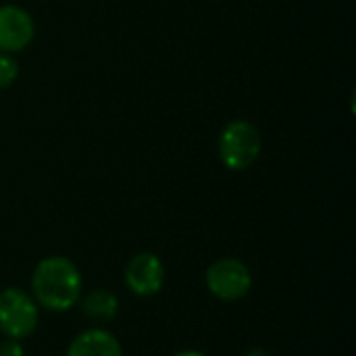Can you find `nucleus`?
<instances>
[{
	"mask_svg": "<svg viewBox=\"0 0 356 356\" xmlns=\"http://www.w3.org/2000/svg\"><path fill=\"white\" fill-rule=\"evenodd\" d=\"M83 290V280L77 265L67 257L42 259L31 275V292L38 307L52 313H67L73 309Z\"/></svg>",
	"mask_w": 356,
	"mask_h": 356,
	"instance_id": "nucleus-1",
	"label": "nucleus"
},
{
	"mask_svg": "<svg viewBox=\"0 0 356 356\" xmlns=\"http://www.w3.org/2000/svg\"><path fill=\"white\" fill-rule=\"evenodd\" d=\"M263 148L261 131L254 123L246 119L229 121L219 136V159L229 171H246L250 169Z\"/></svg>",
	"mask_w": 356,
	"mask_h": 356,
	"instance_id": "nucleus-2",
	"label": "nucleus"
},
{
	"mask_svg": "<svg viewBox=\"0 0 356 356\" xmlns=\"http://www.w3.org/2000/svg\"><path fill=\"white\" fill-rule=\"evenodd\" d=\"M40 323V307L33 296L19 288L0 290V332L6 338H29Z\"/></svg>",
	"mask_w": 356,
	"mask_h": 356,
	"instance_id": "nucleus-3",
	"label": "nucleus"
},
{
	"mask_svg": "<svg viewBox=\"0 0 356 356\" xmlns=\"http://www.w3.org/2000/svg\"><path fill=\"white\" fill-rule=\"evenodd\" d=\"M204 282L215 298L223 302H236L250 292L252 273L246 263L227 257V259H217L215 263L209 265Z\"/></svg>",
	"mask_w": 356,
	"mask_h": 356,
	"instance_id": "nucleus-4",
	"label": "nucleus"
},
{
	"mask_svg": "<svg viewBox=\"0 0 356 356\" xmlns=\"http://www.w3.org/2000/svg\"><path fill=\"white\" fill-rule=\"evenodd\" d=\"M125 286L134 296L150 298L163 290L165 265L154 252H138L125 267Z\"/></svg>",
	"mask_w": 356,
	"mask_h": 356,
	"instance_id": "nucleus-5",
	"label": "nucleus"
},
{
	"mask_svg": "<svg viewBox=\"0 0 356 356\" xmlns=\"http://www.w3.org/2000/svg\"><path fill=\"white\" fill-rule=\"evenodd\" d=\"M33 35L35 23L25 8L17 4L0 6V52H21L31 44Z\"/></svg>",
	"mask_w": 356,
	"mask_h": 356,
	"instance_id": "nucleus-6",
	"label": "nucleus"
},
{
	"mask_svg": "<svg viewBox=\"0 0 356 356\" xmlns=\"http://www.w3.org/2000/svg\"><path fill=\"white\" fill-rule=\"evenodd\" d=\"M65 356H123V348L111 332L92 327L71 340Z\"/></svg>",
	"mask_w": 356,
	"mask_h": 356,
	"instance_id": "nucleus-7",
	"label": "nucleus"
},
{
	"mask_svg": "<svg viewBox=\"0 0 356 356\" xmlns=\"http://www.w3.org/2000/svg\"><path fill=\"white\" fill-rule=\"evenodd\" d=\"M81 313L96 323H108L119 313V298L111 290L96 288L81 298Z\"/></svg>",
	"mask_w": 356,
	"mask_h": 356,
	"instance_id": "nucleus-8",
	"label": "nucleus"
},
{
	"mask_svg": "<svg viewBox=\"0 0 356 356\" xmlns=\"http://www.w3.org/2000/svg\"><path fill=\"white\" fill-rule=\"evenodd\" d=\"M17 77H19V65H17V60L10 54L0 52V90L10 88Z\"/></svg>",
	"mask_w": 356,
	"mask_h": 356,
	"instance_id": "nucleus-9",
	"label": "nucleus"
},
{
	"mask_svg": "<svg viewBox=\"0 0 356 356\" xmlns=\"http://www.w3.org/2000/svg\"><path fill=\"white\" fill-rule=\"evenodd\" d=\"M0 356H25L21 340L6 338L4 342H0Z\"/></svg>",
	"mask_w": 356,
	"mask_h": 356,
	"instance_id": "nucleus-10",
	"label": "nucleus"
},
{
	"mask_svg": "<svg viewBox=\"0 0 356 356\" xmlns=\"http://www.w3.org/2000/svg\"><path fill=\"white\" fill-rule=\"evenodd\" d=\"M242 356H271L267 350H263V348H250V350H246Z\"/></svg>",
	"mask_w": 356,
	"mask_h": 356,
	"instance_id": "nucleus-11",
	"label": "nucleus"
},
{
	"mask_svg": "<svg viewBox=\"0 0 356 356\" xmlns=\"http://www.w3.org/2000/svg\"><path fill=\"white\" fill-rule=\"evenodd\" d=\"M173 356H207L204 353H200V350H181V353H177V355Z\"/></svg>",
	"mask_w": 356,
	"mask_h": 356,
	"instance_id": "nucleus-12",
	"label": "nucleus"
}]
</instances>
